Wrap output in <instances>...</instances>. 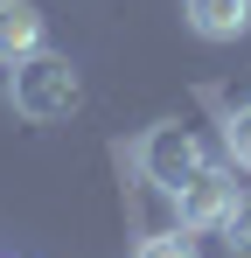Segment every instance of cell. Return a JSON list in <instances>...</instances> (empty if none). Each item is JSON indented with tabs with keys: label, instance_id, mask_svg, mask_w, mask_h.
Segmentation results:
<instances>
[{
	"label": "cell",
	"instance_id": "cell-1",
	"mask_svg": "<svg viewBox=\"0 0 251 258\" xmlns=\"http://www.w3.org/2000/svg\"><path fill=\"white\" fill-rule=\"evenodd\" d=\"M7 105H14V119H28V126H56V119H70L84 105V84L77 70H70V56H21L14 63V77H7Z\"/></svg>",
	"mask_w": 251,
	"mask_h": 258
},
{
	"label": "cell",
	"instance_id": "cell-2",
	"mask_svg": "<svg viewBox=\"0 0 251 258\" xmlns=\"http://www.w3.org/2000/svg\"><path fill=\"white\" fill-rule=\"evenodd\" d=\"M174 223L181 230H223V216L244 203V188H237V168H216V161H203V168L189 174L174 196Z\"/></svg>",
	"mask_w": 251,
	"mask_h": 258
},
{
	"label": "cell",
	"instance_id": "cell-3",
	"mask_svg": "<svg viewBox=\"0 0 251 258\" xmlns=\"http://www.w3.org/2000/svg\"><path fill=\"white\" fill-rule=\"evenodd\" d=\"M133 161H140V174H147L161 196H174V188L203 168L209 154H203V140H196L189 126H174V119H167V126H154L147 140H140V154H133Z\"/></svg>",
	"mask_w": 251,
	"mask_h": 258
},
{
	"label": "cell",
	"instance_id": "cell-4",
	"mask_svg": "<svg viewBox=\"0 0 251 258\" xmlns=\"http://www.w3.org/2000/svg\"><path fill=\"white\" fill-rule=\"evenodd\" d=\"M35 49H42V7L35 0H0V63L14 70Z\"/></svg>",
	"mask_w": 251,
	"mask_h": 258
},
{
	"label": "cell",
	"instance_id": "cell-5",
	"mask_svg": "<svg viewBox=\"0 0 251 258\" xmlns=\"http://www.w3.org/2000/svg\"><path fill=\"white\" fill-rule=\"evenodd\" d=\"M181 14H189V28L203 42H237L251 28V0H189Z\"/></svg>",
	"mask_w": 251,
	"mask_h": 258
},
{
	"label": "cell",
	"instance_id": "cell-6",
	"mask_svg": "<svg viewBox=\"0 0 251 258\" xmlns=\"http://www.w3.org/2000/svg\"><path fill=\"white\" fill-rule=\"evenodd\" d=\"M133 258H196V230H154V237H140L133 244Z\"/></svg>",
	"mask_w": 251,
	"mask_h": 258
},
{
	"label": "cell",
	"instance_id": "cell-7",
	"mask_svg": "<svg viewBox=\"0 0 251 258\" xmlns=\"http://www.w3.org/2000/svg\"><path fill=\"white\" fill-rule=\"evenodd\" d=\"M223 154H230V168L251 174V105H237V112L223 119Z\"/></svg>",
	"mask_w": 251,
	"mask_h": 258
},
{
	"label": "cell",
	"instance_id": "cell-8",
	"mask_svg": "<svg viewBox=\"0 0 251 258\" xmlns=\"http://www.w3.org/2000/svg\"><path fill=\"white\" fill-rule=\"evenodd\" d=\"M223 244H230V258H251V196L223 216Z\"/></svg>",
	"mask_w": 251,
	"mask_h": 258
}]
</instances>
